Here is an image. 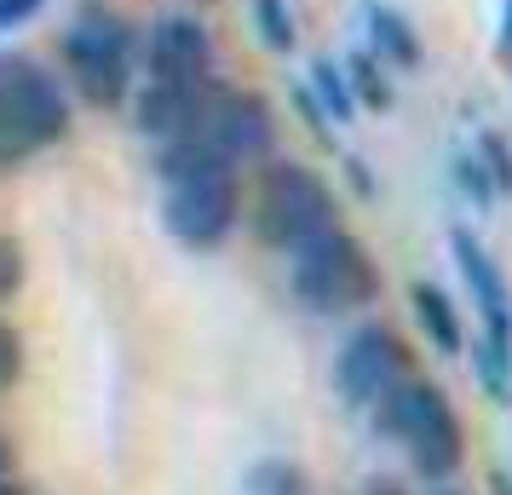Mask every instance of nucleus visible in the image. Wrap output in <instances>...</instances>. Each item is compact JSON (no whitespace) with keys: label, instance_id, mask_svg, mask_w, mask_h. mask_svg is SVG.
I'll return each instance as SVG.
<instances>
[{"label":"nucleus","instance_id":"1","mask_svg":"<svg viewBox=\"0 0 512 495\" xmlns=\"http://www.w3.org/2000/svg\"><path fill=\"white\" fill-rule=\"evenodd\" d=\"M58 70V81L87 110H121L139 87V29L104 0L75 6V18L58 35Z\"/></svg>","mask_w":512,"mask_h":495},{"label":"nucleus","instance_id":"2","mask_svg":"<svg viewBox=\"0 0 512 495\" xmlns=\"http://www.w3.org/2000/svg\"><path fill=\"white\" fill-rule=\"evenodd\" d=\"M75 127L70 87L35 52H0V167H24L52 144H64Z\"/></svg>","mask_w":512,"mask_h":495},{"label":"nucleus","instance_id":"3","mask_svg":"<svg viewBox=\"0 0 512 495\" xmlns=\"http://www.w3.org/2000/svg\"><path fill=\"white\" fill-rule=\"evenodd\" d=\"M363 415H369L374 438H397V444L409 449V467H415L426 484H443V478L461 472L466 426H461V415H455V403L443 398L432 380L403 375L397 386H386Z\"/></svg>","mask_w":512,"mask_h":495},{"label":"nucleus","instance_id":"4","mask_svg":"<svg viewBox=\"0 0 512 495\" xmlns=\"http://www.w3.org/2000/svg\"><path fill=\"white\" fill-rule=\"evenodd\" d=\"M288 283L305 311L351 317L380 300V265L369 260L363 236H351L346 225H328V231L305 236L300 248H288Z\"/></svg>","mask_w":512,"mask_h":495},{"label":"nucleus","instance_id":"5","mask_svg":"<svg viewBox=\"0 0 512 495\" xmlns=\"http://www.w3.org/2000/svg\"><path fill=\"white\" fill-rule=\"evenodd\" d=\"M248 225L265 248H300L305 236L340 225V196L317 167L294 162V156H265L259 162V185H254V208H248Z\"/></svg>","mask_w":512,"mask_h":495},{"label":"nucleus","instance_id":"6","mask_svg":"<svg viewBox=\"0 0 512 495\" xmlns=\"http://www.w3.org/2000/svg\"><path fill=\"white\" fill-rule=\"evenodd\" d=\"M185 133H202L231 167H259L265 156H277L271 98L254 93V87H231V81H213L208 98H202V116L190 121Z\"/></svg>","mask_w":512,"mask_h":495},{"label":"nucleus","instance_id":"7","mask_svg":"<svg viewBox=\"0 0 512 495\" xmlns=\"http://www.w3.org/2000/svg\"><path fill=\"white\" fill-rule=\"evenodd\" d=\"M236 219H242V185L236 173H190L162 185V225L179 248L208 254L219 242H231Z\"/></svg>","mask_w":512,"mask_h":495},{"label":"nucleus","instance_id":"8","mask_svg":"<svg viewBox=\"0 0 512 495\" xmlns=\"http://www.w3.org/2000/svg\"><path fill=\"white\" fill-rule=\"evenodd\" d=\"M139 70L144 81H213L219 75V41L196 12H162L139 29Z\"/></svg>","mask_w":512,"mask_h":495},{"label":"nucleus","instance_id":"9","mask_svg":"<svg viewBox=\"0 0 512 495\" xmlns=\"http://www.w3.org/2000/svg\"><path fill=\"white\" fill-rule=\"evenodd\" d=\"M403 375H409V346H403V334H397L392 323H357V329L346 334L340 357H334V392H340V403L357 409V415H363L386 386H397Z\"/></svg>","mask_w":512,"mask_h":495},{"label":"nucleus","instance_id":"10","mask_svg":"<svg viewBox=\"0 0 512 495\" xmlns=\"http://www.w3.org/2000/svg\"><path fill=\"white\" fill-rule=\"evenodd\" d=\"M449 254H455L461 283L472 294V306H478V323H484L478 334L495 340V346H512V288L501 277V265L489 260V248L472 231H449Z\"/></svg>","mask_w":512,"mask_h":495},{"label":"nucleus","instance_id":"11","mask_svg":"<svg viewBox=\"0 0 512 495\" xmlns=\"http://www.w3.org/2000/svg\"><path fill=\"white\" fill-rule=\"evenodd\" d=\"M213 81H219V75H213ZM213 81H196V87H185V81H139L133 98H127V110H133V133L150 139V144L179 139L190 121L202 116V98H208Z\"/></svg>","mask_w":512,"mask_h":495},{"label":"nucleus","instance_id":"12","mask_svg":"<svg viewBox=\"0 0 512 495\" xmlns=\"http://www.w3.org/2000/svg\"><path fill=\"white\" fill-rule=\"evenodd\" d=\"M363 24H369V52L386 64V70H420V58H426V47H420V29L397 12V6H363Z\"/></svg>","mask_w":512,"mask_h":495},{"label":"nucleus","instance_id":"13","mask_svg":"<svg viewBox=\"0 0 512 495\" xmlns=\"http://www.w3.org/2000/svg\"><path fill=\"white\" fill-rule=\"evenodd\" d=\"M409 306H415V323H420V334L432 340V352H443V357H461L466 352L461 311H455V300H449L438 283H415V288H409Z\"/></svg>","mask_w":512,"mask_h":495},{"label":"nucleus","instance_id":"14","mask_svg":"<svg viewBox=\"0 0 512 495\" xmlns=\"http://www.w3.org/2000/svg\"><path fill=\"white\" fill-rule=\"evenodd\" d=\"M305 93L317 98V110H323L334 127H346L357 116V98L346 87V70L334 64V58H311V70H305Z\"/></svg>","mask_w":512,"mask_h":495},{"label":"nucleus","instance_id":"15","mask_svg":"<svg viewBox=\"0 0 512 495\" xmlns=\"http://www.w3.org/2000/svg\"><path fill=\"white\" fill-rule=\"evenodd\" d=\"M340 70H346V87L357 98V110H392V70L369 47H357Z\"/></svg>","mask_w":512,"mask_h":495},{"label":"nucleus","instance_id":"16","mask_svg":"<svg viewBox=\"0 0 512 495\" xmlns=\"http://www.w3.org/2000/svg\"><path fill=\"white\" fill-rule=\"evenodd\" d=\"M472 375H478L489 403H512V346H495L484 334H472Z\"/></svg>","mask_w":512,"mask_h":495},{"label":"nucleus","instance_id":"17","mask_svg":"<svg viewBox=\"0 0 512 495\" xmlns=\"http://www.w3.org/2000/svg\"><path fill=\"white\" fill-rule=\"evenodd\" d=\"M248 495H311V472L288 455H271L248 472Z\"/></svg>","mask_w":512,"mask_h":495},{"label":"nucleus","instance_id":"18","mask_svg":"<svg viewBox=\"0 0 512 495\" xmlns=\"http://www.w3.org/2000/svg\"><path fill=\"white\" fill-rule=\"evenodd\" d=\"M248 18H254L259 41H265L271 52L300 47V29H294V6H288V0H248Z\"/></svg>","mask_w":512,"mask_h":495},{"label":"nucleus","instance_id":"19","mask_svg":"<svg viewBox=\"0 0 512 495\" xmlns=\"http://www.w3.org/2000/svg\"><path fill=\"white\" fill-rule=\"evenodd\" d=\"M472 156L484 162V173L495 179V190H501V196H512V144H507V133L478 127V133H472Z\"/></svg>","mask_w":512,"mask_h":495},{"label":"nucleus","instance_id":"20","mask_svg":"<svg viewBox=\"0 0 512 495\" xmlns=\"http://www.w3.org/2000/svg\"><path fill=\"white\" fill-rule=\"evenodd\" d=\"M455 185H461V196H466V202H472L478 213L501 202V190H495V179L484 173V162H478L472 150H461V156H455Z\"/></svg>","mask_w":512,"mask_h":495},{"label":"nucleus","instance_id":"21","mask_svg":"<svg viewBox=\"0 0 512 495\" xmlns=\"http://www.w3.org/2000/svg\"><path fill=\"white\" fill-rule=\"evenodd\" d=\"M24 363H29L24 334H18L12 323H6V317H0V392H12V386L24 380Z\"/></svg>","mask_w":512,"mask_h":495},{"label":"nucleus","instance_id":"22","mask_svg":"<svg viewBox=\"0 0 512 495\" xmlns=\"http://www.w3.org/2000/svg\"><path fill=\"white\" fill-rule=\"evenodd\" d=\"M29 277V254L18 236H0V300H12Z\"/></svg>","mask_w":512,"mask_h":495},{"label":"nucleus","instance_id":"23","mask_svg":"<svg viewBox=\"0 0 512 495\" xmlns=\"http://www.w3.org/2000/svg\"><path fill=\"white\" fill-rule=\"evenodd\" d=\"M41 6H47V0H0V35H6V29H24L29 18H41Z\"/></svg>","mask_w":512,"mask_h":495},{"label":"nucleus","instance_id":"24","mask_svg":"<svg viewBox=\"0 0 512 495\" xmlns=\"http://www.w3.org/2000/svg\"><path fill=\"white\" fill-rule=\"evenodd\" d=\"M340 167H346L351 190H357V196H363V202H374V196H380V185H374V179H369V167L357 162V156H346V162H340Z\"/></svg>","mask_w":512,"mask_h":495},{"label":"nucleus","instance_id":"25","mask_svg":"<svg viewBox=\"0 0 512 495\" xmlns=\"http://www.w3.org/2000/svg\"><path fill=\"white\" fill-rule=\"evenodd\" d=\"M0 472H18V444L0 432Z\"/></svg>","mask_w":512,"mask_h":495},{"label":"nucleus","instance_id":"26","mask_svg":"<svg viewBox=\"0 0 512 495\" xmlns=\"http://www.w3.org/2000/svg\"><path fill=\"white\" fill-rule=\"evenodd\" d=\"M363 495H403V490H397V478H369V484H363Z\"/></svg>","mask_w":512,"mask_h":495},{"label":"nucleus","instance_id":"27","mask_svg":"<svg viewBox=\"0 0 512 495\" xmlns=\"http://www.w3.org/2000/svg\"><path fill=\"white\" fill-rule=\"evenodd\" d=\"M0 495H29V484L18 472H0Z\"/></svg>","mask_w":512,"mask_h":495},{"label":"nucleus","instance_id":"28","mask_svg":"<svg viewBox=\"0 0 512 495\" xmlns=\"http://www.w3.org/2000/svg\"><path fill=\"white\" fill-rule=\"evenodd\" d=\"M489 495H512V472H489Z\"/></svg>","mask_w":512,"mask_h":495},{"label":"nucleus","instance_id":"29","mask_svg":"<svg viewBox=\"0 0 512 495\" xmlns=\"http://www.w3.org/2000/svg\"><path fill=\"white\" fill-rule=\"evenodd\" d=\"M185 6H208V0H185Z\"/></svg>","mask_w":512,"mask_h":495},{"label":"nucleus","instance_id":"30","mask_svg":"<svg viewBox=\"0 0 512 495\" xmlns=\"http://www.w3.org/2000/svg\"><path fill=\"white\" fill-rule=\"evenodd\" d=\"M432 495H455V490H432Z\"/></svg>","mask_w":512,"mask_h":495}]
</instances>
